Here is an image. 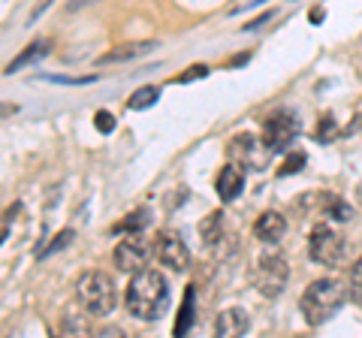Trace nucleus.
<instances>
[{
  "mask_svg": "<svg viewBox=\"0 0 362 338\" xmlns=\"http://www.w3.org/2000/svg\"><path fill=\"white\" fill-rule=\"evenodd\" d=\"M335 136V118L332 115H323L320 118V127H317V139L320 142H329Z\"/></svg>",
  "mask_w": 362,
  "mask_h": 338,
  "instance_id": "nucleus-24",
  "label": "nucleus"
},
{
  "mask_svg": "<svg viewBox=\"0 0 362 338\" xmlns=\"http://www.w3.org/2000/svg\"><path fill=\"white\" fill-rule=\"evenodd\" d=\"M45 54H49V40H42V42H30V49L21 52L16 61H9L6 73L13 76V73H18V70H21V66H28V64H33V61H40V58H45Z\"/></svg>",
  "mask_w": 362,
  "mask_h": 338,
  "instance_id": "nucleus-15",
  "label": "nucleus"
},
{
  "mask_svg": "<svg viewBox=\"0 0 362 338\" xmlns=\"http://www.w3.org/2000/svg\"><path fill=\"white\" fill-rule=\"evenodd\" d=\"M70 239H73V230H64L61 235H54V242H52L49 247H45V251H42L40 257H49V254L58 251V247H66V245H70Z\"/></svg>",
  "mask_w": 362,
  "mask_h": 338,
  "instance_id": "nucleus-25",
  "label": "nucleus"
},
{
  "mask_svg": "<svg viewBox=\"0 0 362 338\" xmlns=\"http://www.w3.org/2000/svg\"><path fill=\"white\" fill-rule=\"evenodd\" d=\"M94 127H97L100 133H112V130H115V115H112V112H106V109H100L97 115H94Z\"/></svg>",
  "mask_w": 362,
  "mask_h": 338,
  "instance_id": "nucleus-23",
  "label": "nucleus"
},
{
  "mask_svg": "<svg viewBox=\"0 0 362 338\" xmlns=\"http://www.w3.org/2000/svg\"><path fill=\"white\" fill-rule=\"evenodd\" d=\"M151 223V215H148V209H136V211H130L124 221H118L115 227H112V233H139V230H145Z\"/></svg>",
  "mask_w": 362,
  "mask_h": 338,
  "instance_id": "nucleus-16",
  "label": "nucleus"
},
{
  "mask_svg": "<svg viewBox=\"0 0 362 338\" xmlns=\"http://www.w3.org/2000/svg\"><path fill=\"white\" fill-rule=\"evenodd\" d=\"M154 42H124V46L118 49H112L106 54H100L97 64H118V61H130V58H139V54L145 52H151Z\"/></svg>",
  "mask_w": 362,
  "mask_h": 338,
  "instance_id": "nucleus-14",
  "label": "nucleus"
},
{
  "mask_svg": "<svg viewBox=\"0 0 362 338\" xmlns=\"http://www.w3.org/2000/svg\"><path fill=\"white\" fill-rule=\"evenodd\" d=\"M214 187H218V197L223 202H233V199H239V194L245 190V166L242 163H235L230 161L221 173H218V182H214Z\"/></svg>",
  "mask_w": 362,
  "mask_h": 338,
  "instance_id": "nucleus-11",
  "label": "nucleus"
},
{
  "mask_svg": "<svg viewBox=\"0 0 362 338\" xmlns=\"http://www.w3.org/2000/svg\"><path fill=\"white\" fill-rule=\"evenodd\" d=\"M206 76H209V66H206V64H194L187 73L175 76L173 82H175V85H187V82H197V78H206Z\"/></svg>",
  "mask_w": 362,
  "mask_h": 338,
  "instance_id": "nucleus-22",
  "label": "nucleus"
},
{
  "mask_svg": "<svg viewBox=\"0 0 362 338\" xmlns=\"http://www.w3.org/2000/svg\"><path fill=\"white\" fill-rule=\"evenodd\" d=\"M151 251L154 247L142 239L139 233H130L127 239H121L112 251V260H115V269L124 275H136L142 269H148V260H151Z\"/></svg>",
  "mask_w": 362,
  "mask_h": 338,
  "instance_id": "nucleus-6",
  "label": "nucleus"
},
{
  "mask_svg": "<svg viewBox=\"0 0 362 338\" xmlns=\"http://www.w3.org/2000/svg\"><path fill=\"white\" fill-rule=\"evenodd\" d=\"M254 233H257L259 242L275 245V242L284 239V233H287V218L281 215V211H263V215L257 218V223H254Z\"/></svg>",
  "mask_w": 362,
  "mask_h": 338,
  "instance_id": "nucleus-13",
  "label": "nucleus"
},
{
  "mask_svg": "<svg viewBox=\"0 0 362 338\" xmlns=\"http://www.w3.org/2000/svg\"><path fill=\"white\" fill-rule=\"evenodd\" d=\"M157 100H160V88H154V85H142L139 91H133V97L127 100V109H130V112H142V109L154 106Z\"/></svg>",
  "mask_w": 362,
  "mask_h": 338,
  "instance_id": "nucleus-17",
  "label": "nucleus"
},
{
  "mask_svg": "<svg viewBox=\"0 0 362 338\" xmlns=\"http://www.w3.org/2000/svg\"><path fill=\"white\" fill-rule=\"evenodd\" d=\"M127 311L139 320H160L169 308V284L166 275L157 269H142V272L130 275L127 293H124Z\"/></svg>",
  "mask_w": 362,
  "mask_h": 338,
  "instance_id": "nucleus-1",
  "label": "nucleus"
},
{
  "mask_svg": "<svg viewBox=\"0 0 362 338\" xmlns=\"http://www.w3.org/2000/svg\"><path fill=\"white\" fill-rule=\"evenodd\" d=\"M359 127H362V115H359Z\"/></svg>",
  "mask_w": 362,
  "mask_h": 338,
  "instance_id": "nucleus-29",
  "label": "nucleus"
},
{
  "mask_svg": "<svg viewBox=\"0 0 362 338\" xmlns=\"http://www.w3.org/2000/svg\"><path fill=\"white\" fill-rule=\"evenodd\" d=\"M221 230H223V215L221 211H211V215L199 223V233H202V242L206 245H214L221 239Z\"/></svg>",
  "mask_w": 362,
  "mask_h": 338,
  "instance_id": "nucleus-18",
  "label": "nucleus"
},
{
  "mask_svg": "<svg viewBox=\"0 0 362 338\" xmlns=\"http://www.w3.org/2000/svg\"><path fill=\"white\" fill-rule=\"evenodd\" d=\"M302 206L311 209L314 215L329 218V221H350L354 218V209H350L341 197H332V194H314V197L305 199Z\"/></svg>",
  "mask_w": 362,
  "mask_h": 338,
  "instance_id": "nucleus-10",
  "label": "nucleus"
},
{
  "mask_svg": "<svg viewBox=\"0 0 362 338\" xmlns=\"http://www.w3.org/2000/svg\"><path fill=\"white\" fill-rule=\"evenodd\" d=\"M154 254H157V260H160L166 269H173V272H185V269L190 266V251H187L185 239H181L175 230L157 233Z\"/></svg>",
  "mask_w": 362,
  "mask_h": 338,
  "instance_id": "nucleus-9",
  "label": "nucleus"
},
{
  "mask_svg": "<svg viewBox=\"0 0 362 338\" xmlns=\"http://www.w3.org/2000/svg\"><path fill=\"white\" fill-rule=\"evenodd\" d=\"M76 296L85 305V311L94 314V317H106V314H112L118 305L115 281H112L106 272H100V269H90V272H85L82 278H78Z\"/></svg>",
  "mask_w": 362,
  "mask_h": 338,
  "instance_id": "nucleus-3",
  "label": "nucleus"
},
{
  "mask_svg": "<svg viewBox=\"0 0 362 338\" xmlns=\"http://www.w3.org/2000/svg\"><path fill=\"white\" fill-rule=\"evenodd\" d=\"M347 299V290L338 284L335 278H317L308 284V290L302 293V317L308 326H323L326 320L332 317V314L344 305Z\"/></svg>",
  "mask_w": 362,
  "mask_h": 338,
  "instance_id": "nucleus-2",
  "label": "nucleus"
},
{
  "mask_svg": "<svg viewBox=\"0 0 362 338\" xmlns=\"http://www.w3.org/2000/svg\"><path fill=\"white\" fill-rule=\"evenodd\" d=\"M320 16H323V9H320V6L311 9V21H314V25H320Z\"/></svg>",
  "mask_w": 362,
  "mask_h": 338,
  "instance_id": "nucleus-27",
  "label": "nucleus"
},
{
  "mask_svg": "<svg viewBox=\"0 0 362 338\" xmlns=\"http://www.w3.org/2000/svg\"><path fill=\"white\" fill-rule=\"evenodd\" d=\"M4 239H6V230H0V245H4Z\"/></svg>",
  "mask_w": 362,
  "mask_h": 338,
  "instance_id": "nucleus-28",
  "label": "nucleus"
},
{
  "mask_svg": "<svg viewBox=\"0 0 362 338\" xmlns=\"http://www.w3.org/2000/svg\"><path fill=\"white\" fill-rule=\"evenodd\" d=\"M13 112H16V106H9V103H0V118H4V115H13Z\"/></svg>",
  "mask_w": 362,
  "mask_h": 338,
  "instance_id": "nucleus-26",
  "label": "nucleus"
},
{
  "mask_svg": "<svg viewBox=\"0 0 362 338\" xmlns=\"http://www.w3.org/2000/svg\"><path fill=\"white\" fill-rule=\"evenodd\" d=\"M308 257L317 266L335 269L344 257V235L332 223H317L308 235Z\"/></svg>",
  "mask_w": 362,
  "mask_h": 338,
  "instance_id": "nucleus-4",
  "label": "nucleus"
},
{
  "mask_svg": "<svg viewBox=\"0 0 362 338\" xmlns=\"http://www.w3.org/2000/svg\"><path fill=\"white\" fill-rule=\"evenodd\" d=\"M299 136V118L293 112L281 109V112H272L263 124V142L266 148L275 154V151H287L293 142Z\"/></svg>",
  "mask_w": 362,
  "mask_h": 338,
  "instance_id": "nucleus-7",
  "label": "nucleus"
},
{
  "mask_svg": "<svg viewBox=\"0 0 362 338\" xmlns=\"http://www.w3.org/2000/svg\"><path fill=\"white\" fill-rule=\"evenodd\" d=\"M350 293H354L356 302H362V257L350 266Z\"/></svg>",
  "mask_w": 362,
  "mask_h": 338,
  "instance_id": "nucleus-21",
  "label": "nucleus"
},
{
  "mask_svg": "<svg viewBox=\"0 0 362 338\" xmlns=\"http://www.w3.org/2000/svg\"><path fill=\"white\" fill-rule=\"evenodd\" d=\"M290 281V266L281 254H263L254 266V287L259 290V296L278 299L284 293Z\"/></svg>",
  "mask_w": 362,
  "mask_h": 338,
  "instance_id": "nucleus-5",
  "label": "nucleus"
},
{
  "mask_svg": "<svg viewBox=\"0 0 362 338\" xmlns=\"http://www.w3.org/2000/svg\"><path fill=\"white\" fill-rule=\"evenodd\" d=\"M190 323H194V287H187V293H185V308H181L178 320H175V335H185L190 330Z\"/></svg>",
  "mask_w": 362,
  "mask_h": 338,
  "instance_id": "nucleus-19",
  "label": "nucleus"
},
{
  "mask_svg": "<svg viewBox=\"0 0 362 338\" xmlns=\"http://www.w3.org/2000/svg\"><path fill=\"white\" fill-rule=\"evenodd\" d=\"M305 163H308L305 151H293V154L284 157V163H281L278 175H281V178H284V175H296V173H302V166H305Z\"/></svg>",
  "mask_w": 362,
  "mask_h": 338,
  "instance_id": "nucleus-20",
  "label": "nucleus"
},
{
  "mask_svg": "<svg viewBox=\"0 0 362 338\" xmlns=\"http://www.w3.org/2000/svg\"><path fill=\"white\" fill-rule=\"evenodd\" d=\"M272 151L266 148L263 136H251V133H239L230 142V161L242 163L245 169H266Z\"/></svg>",
  "mask_w": 362,
  "mask_h": 338,
  "instance_id": "nucleus-8",
  "label": "nucleus"
},
{
  "mask_svg": "<svg viewBox=\"0 0 362 338\" xmlns=\"http://www.w3.org/2000/svg\"><path fill=\"white\" fill-rule=\"evenodd\" d=\"M247 326H251V317L245 314V308H223L214 320V332L221 338H239L247 332Z\"/></svg>",
  "mask_w": 362,
  "mask_h": 338,
  "instance_id": "nucleus-12",
  "label": "nucleus"
}]
</instances>
